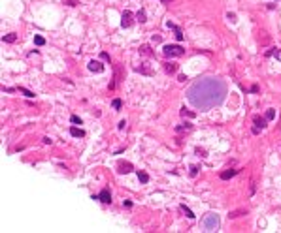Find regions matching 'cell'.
Listing matches in <instances>:
<instances>
[{
  "mask_svg": "<svg viewBox=\"0 0 281 233\" xmlns=\"http://www.w3.org/2000/svg\"><path fill=\"white\" fill-rule=\"evenodd\" d=\"M140 53H142V55H147V56H151V55H153V51H151V47H149V45H142V47H140Z\"/></svg>",
  "mask_w": 281,
  "mask_h": 233,
  "instance_id": "15",
  "label": "cell"
},
{
  "mask_svg": "<svg viewBox=\"0 0 281 233\" xmlns=\"http://www.w3.org/2000/svg\"><path fill=\"white\" fill-rule=\"evenodd\" d=\"M181 211H183V213H185V216H187V218H195V213H192V211L189 209V207L181 205Z\"/></svg>",
  "mask_w": 281,
  "mask_h": 233,
  "instance_id": "16",
  "label": "cell"
},
{
  "mask_svg": "<svg viewBox=\"0 0 281 233\" xmlns=\"http://www.w3.org/2000/svg\"><path fill=\"white\" fill-rule=\"evenodd\" d=\"M224 96H227V87L221 79H215V77H204L196 81L187 92L191 105L200 111H208L215 105H221Z\"/></svg>",
  "mask_w": 281,
  "mask_h": 233,
  "instance_id": "1",
  "label": "cell"
},
{
  "mask_svg": "<svg viewBox=\"0 0 281 233\" xmlns=\"http://www.w3.org/2000/svg\"><path fill=\"white\" fill-rule=\"evenodd\" d=\"M162 53H164V56H168V58H174V56H183L185 55V49H183L181 45H164Z\"/></svg>",
  "mask_w": 281,
  "mask_h": 233,
  "instance_id": "3",
  "label": "cell"
},
{
  "mask_svg": "<svg viewBox=\"0 0 281 233\" xmlns=\"http://www.w3.org/2000/svg\"><path fill=\"white\" fill-rule=\"evenodd\" d=\"M89 70H91V71H96V74H100V71L104 70V64H100L98 60H91V62H89Z\"/></svg>",
  "mask_w": 281,
  "mask_h": 233,
  "instance_id": "7",
  "label": "cell"
},
{
  "mask_svg": "<svg viewBox=\"0 0 281 233\" xmlns=\"http://www.w3.org/2000/svg\"><path fill=\"white\" fill-rule=\"evenodd\" d=\"M236 173H238V169H228V171H223V173H221V179H223V180H228V179H232Z\"/></svg>",
  "mask_w": 281,
  "mask_h": 233,
  "instance_id": "12",
  "label": "cell"
},
{
  "mask_svg": "<svg viewBox=\"0 0 281 233\" xmlns=\"http://www.w3.org/2000/svg\"><path fill=\"white\" fill-rule=\"evenodd\" d=\"M34 43H36V45H40V47H42V45H45V40L42 38V36H34Z\"/></svg>",
  "mask_w": 281,
  "mask_h": 233,
  "instance_id": "19",
  "label": "cell"
},
{
  "mask_svg": "<svg viewBox=\"0 0 281 233\" xmlns=\"http://www.w3.org/2000/svg\"><path fill=\"white\" fill-rule=\"evenodd\" d=\"M219 216L217 214H213V213H209L206 218H204V229L206 231H217L219 229Z\"/></svg>",
  "mask_w": 281,
  "mask_h": 233,
  "instance_id": "2",
  "label": "cell"
},
{
  "mask_svg": "<svg viewBox=\"0 0 281 233\" xmlns=\"http://www.w3.org/2000/svg\"><path fill=\"white\" fill-rule=\"evenodd\" d=\"M15 40H17V34H8V36H2V41H6V43H13Z\"/></svg>",
  "mask_w": 281,
  "mask_h": 233,
  "instance_id": "14",
  "label": "cell"
},
{
  "mask_svg": "<svg viewBox=\"0 0 281 233\" xmlns=\"http://www.w3.org/2000/svg\"><path fill=\"white\" fill-rule=\"evenodd\" d=\"M160 2H164V4H168V2H170V0H160Z\"/></svg>",
  "mask_w": 281,
  "mask_h": 233,
  "instance_id": "33",
  "label": "cell"
},
{
  "mask_svg": "<svg viewBox=\"0 0 281 233\" xmlns=\"http://www.w3.org/2000/svg\"><path fill=\"white\" fill-rule=\"evenodd\" d=\"M164 71H166V74H176V71H177V64H174V62H166V64H164Z\"/></svg>",
  "mask_w": 281,
  "mask_h": 233,
  "instance_id": "11",
  "label": "cell"
},
{
  "mask_svg": "<svg viewBox=\"0 0 281 233\" xmlns=\"http://www.w3.org/2000/svg\"><path fill=\"white\" fill-rule=\"evenodd\" d=\"M227 17H228V19H230V21H232V23H236V15H234V13H227Z\"/></svg>",
  "mask_w": 281,
  "mask_h": 233,
  "instance_id": "30",
  "label": "cell"
},
{
  "mask_svg": "<svg viewBox=\"0 0 281 233\" xmlns=\"http://www.w3.org/2000/svg\"><path fill=\"white\" fill-rule=\"evenodd\" d=\"M70 120H72L74 124H81V118H79L78 115H72V118H70Z\"/></svg>",
  "mask_w": 281,
  "mask_h": 233,
  "instance_id": "26",
  "label": "cell"
},
{
  "mask_svg": "<svg viewBox=\"0 0 281 233\" xmlns=\"http://www.w3.org/2000/svg\"><path fill=\"white\" fill-rule=\"evenodd\" d=\"M196 154H198V156H206V151H202V149H196Z\"/></svg>",
  "mask_w": 281,
  "mask_h": 233,
  "instance_id": "31",
  "label": "cell"
},
{
  "mask_svg": "<svg viewBox=\"0 0 281 233\" xmlns=\"http://www.w3.org/2000/svg\"><path fill=\"white\" fill-rule=\"evenodd\" d=\"M274 117H275V111H274V109H268V111H266V118H268V120H272Z\"/></svg>",
  "mask_w": 281,
  "mask_h": 233,
  "instance_id": "24",
  "label": "cell"
},
{
  "mask_svg": "<svg viewBox=\"0 0 281 233\" xmlns=\"http://www.w3.org/2000/svg\"><path fill=\"white\" fill-rule=\"evenodd\" d=\"M138 179H140V183H147V180H149V175L144 173V171H138Z\"/></svg>",
  "mask_w": 281,
  "mask_h": 233,
  "instance_id": "17",
  "label": "cell"
},
{
  "mask_svg": "<svg viewBox=\"0 0 281 233\" xmlns=\"http://www.w3.org/2000/svg\"><path fill=\"white\" fill-rule=\"evenodd\" d=\"M266 120H268L266 117H258V115H255V117H253V122H255V126H257V128H260V130H262V128L266 126Z\"/></svg>",
  "mask_w": 281,
  "mask_h": 233,
  "instance_id": "8",
  "label": "cell"
},
{
  "mask_svg": "<svg viewBox=\"0 0 281 233\" xmlns=\"http://www.w3.org/2000/svg\"><path fill=\"white\" fill-rule=\"evenodd\" d=\"M111 105H113V109H121V107H123V102L119 100V98H115V100L111 102Z\"/></svg>",
  "mask_w": 281,
  "mask_h": 233,
  "instance_id": "20",
  "label": "cell"
},
{
  "mask_svg": "<svg viewBox=\"0 0 281 233\" xmlns=\"http://www.w3.org/2000/svg\"><path fill=\"white\" fill-rule=\"evenodd\" d=\"M136 19L140 21V23H145V12H144V9H140V12L136 13Z\"/></svg>",
  "mask_w": 281,
  "mask_h": 233,
  "instance_id": "18",
  "label": "cell"
},
{
  "mask_svg": "<svg viewBox=\"0 0 281 233\" xmlns=\"http://www.w3.org/2000/svg\"><path fill=\"white\" fill-rule=\"evenodd\" d=\"M132 25V13L126 9V12H123V15H121V27L123 28H129Z\"/></svg>",
  "mask_w": 281,
  "mask_h": 233,
  "instance_id": "4",
  "label": "cell"
},
{
  "mask_svg": "<svg viewBox=\"0 0 281 233\" xmlns=\"http://www.w3.org/2000/svg\"><path fill=\"white\" fill-rule=\"evenodd\" d=\"M181 117L183 118H185V117L187 118H192V117H195V113H192V111H185V107H183V109H181Z\"/></svg>",
  "mask_w": 281,
  "mask_h": 233,
  "instance_id": "21",
  "label": "cell"
},
{
  "mask_svg": "<svg viewBox=\"0 0 281 233\" xmlns=\"http://www.w3.org/2000/svg\"><path fill=\"white\" fill-rule=\"evenodd\" d=\"M249 90H251V92H258V87H257V85H253V87H251V89H249Z\"/></svg>",
  "mask_w": 281,
  "mask_h": 233,
  "instance_id": "32",
  "label": "cell"
},
{
  "mask_svg": "<svg viewBox=\"0 0 281 233\" xmlns=\"http://www.w3.org/2000/svg\"><path fill=\"white\" fill-rule=\"evenodd\" d=\"M100 58H102V60H106V62H110V55L106 53V51H102V53H100Z\"/></svg>",
  "mask_w": 281,
  "mask_h": 233,
  "instance_id": "25",
  "label": "cell"
},
{
  "mask_svg": "<svg viewBox=\"0 0 281 233\" xmlns=\"http://www.w3.org/2000/svg\"><path fill=\"white\" fill-rule=\"evenodd\" d=\"M136 71H140V74H144V75H153V70H151L147 64H140V66L136 68Z\"/></svg>",
  "mask_w": 281,
  "mask_h": 233,
  "instance_id": "10",
  "label": "cell"
},
{
  "mask_svg": "<svg viewBox=\"0 0 281 233\" xmlns=\"http://www.w3.org/2000/svg\"><path fill=\"white\" fill-rule=\"evenodd\" d=\"M19 92H23L27 98H34V92H30V90H27V89H23V87H19Z\"/></svg>",
  "mask_w": 281,
  "mask_h": 233,
  "instance_id": "22",
  "label": "cell"
},
{
  "mask_svg": "<svg viewBox=\"0 0 281 233\" xmlns=\"http://www.w3.org/2000/svg\"><path fill=\"white\" fill-rule=\"evenodd\" d=\"M166 27H168V28H172L174 32H176V38L179 40V41L183 40V32H181V28H179V27H176V25H174V23H170V21L166 23Z\"/></svg>",
  "mask_w": 281,
  "mask_h": 233,
  "instance_id": "9",
  "label": "cell"
},
{
  "mask_svg": "<svg viewBox=\"0 0 281 233\" xmlns=\"http://www.w3.org/2000/svg\"><path fill=\"white\" fill-rule=\"evenodd\" d=\"M196 173H198V165H192L191 167V177H196Z\"/></svg>",
  "mask_w": 281,
  "mask_h": 233,
  "instance_id": "27",
  "label": "cell"
},
{
  "mask_svg": "<svg viewBox=\"0 0 281 233\" xmlns=\"http://www.w3.org/2000/svg\"><path fill=\"white\" fill-rule=\"evenodd\" d=\"M98 199L102 201V203H111V194H110V190L104 188V190L98 194Z\"/></svg>",
  "mask_w": 281,
  "mask_h": 233,
  "instance_id": "6",
  "label": "cell"
},
{
  "mask_svg": "<svg viewBox=\"0 0 281 233\" xmlns=\"http://www.w3.org/2000/svg\"><path fill=\"white\" fill-rule=\"evenodd\" d=\"M132 169H134V167H132V164H130V162H119V164H117V171H119L121 175L130 173Z\"/></svg>",
  "mask_w": 281,
  "mask_h": 233,
  "instance_id": "5",
  "label": "cell"
},
{
  "mask_svg": "<svg viewBox=\"0 0 281 233\" xmlns=\"http://www.w3.org/2000/svg\"><path fill=\"white\" fill-rule=\"evenodd\" d=\"M70 133H72L74 137H83V136H85V132L81 130V128H76V126L70 128Z\"/></svg>",
  "mask_w": 281,
  "mask_h": 233,
  "instance_id": "13",
  "label": "cell"
},
{
  "mask_svg": "<svg viewBox=\"0 0 281 233\" xmlns=\"http://www.w3.org/2000/svg\"><path fill=\"white\" fill-rule=\"evenodd\" d=\"M64 2H66V4H68V6H78V4H79V2H78V0H64Z\"/></svg>",
  "mask_w": 281,
  "mask_h": 233,
  "instance_id": "29",
  "label": "cell"
},
{
  "mask_svg": "<svg viewBox=\"0 0 281 233\" xmlns=\"http://www.w3.org/2000/svg\"><path fill=\"white\" fill-rule=\"evenodd\" d=\"M242 214H245V211H232L228 214V218H236V216H242Z\"/></svg>",
  "mask_w": 281,
  "mask_h": 233,
  "instance_id": "23",
  "label": "cell"
},
{
  "mask_svg": "<svg viewBox=\"0 0 281 233\" xmlns=\"http://www.w3.org/2000/svg\"><path fill=\"white\" fill-rule=\"evenodd\" d=\"M189 128H191V124H185V126H177L176 130H177V132H183V130H189Z\"/></svg>",
  "mask_w": 281,
  "mask_h": 233,
  "instance_id": "28",
  "label": "cell"
}]
</instances>
